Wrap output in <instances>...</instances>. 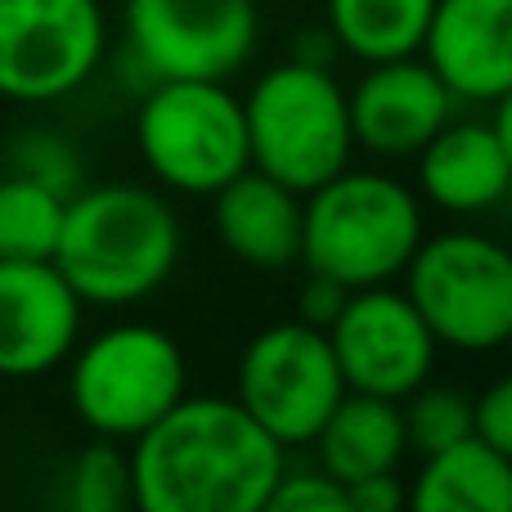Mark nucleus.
I'll return each mask as SVG.
<instances>
[{
  "instance_id": "obj_26",
  "label": "nucleus",
  "mask_w": 512,
  "mask_h": 512,
  "mask_svg": "<svg viewBox=\"0 0 512 512\" xmlns=\"http://www.w3.org/2000/svg\"><path fill=\"white\" fill-rule=\"evenodd\" d=\"M346 297H351V288H342L337 279H328V274H319V270H306V283H301V292H297V319L328 333L333 319L342 315Z\"/></svg>"
},
{
  "instance_id": "obj_19",
  "label": "nucleus",
  "mask_w": 512,
  "mask_h": 512,
  "mask_svg": "<svg viewBox=\"0 0 512 512\" xmlns=\"http://www.w3.org/2000/svg\"><path fill=\"white\" fill-rule=\"evenodd\" d=\"M324 9L337 50L360 63H382L423 50L436 0H328Z\"/></svg>"
},
{
  "instance_id": "obj_5",
  "label": "nucleus",
  "mask_w": 512,
  "mask_h": 512,
  "mask_svg": "<svg viewBox=\"0 0 512 512\" xmlns=\"http://www.w3.org/2000/svg\"><path fill=\"white\" fill-rule=\"evenodd\" d=\"M135 149L162 189L212 198L252 167L243 99L225 81H158L135 108Z\"/></svg>"
},
{
  "instance_id": "obj_8",
  "label": "nucleus",
  "mask_w": 512,
  "mask_h": 512,
  "mask_svg": "<svg viewBox=\"0 0 512 512\" xmlns=\"http://www.w3.org/2000/svg\"><path fill=\"white\" fill-rule=\"evenodd\" d=\"M342 396L346 382L324 328L283 319V324H265L243 346L234 400L283 450H301L315 441V432Z\"/></svg>"
},
{
  "instance_id": "obj_3",
  "label": "nucleus",
  "mask_w": 512,
  "mask_h": 512,
  "mask_svg": "<svg viewBox=\"0 0 512 512\" xmlns=\"http://www.w3.org/2000/svg\"><path fill=\"white\" fill-rule=\"evenodd\" d=\"M423 239V207L396 176L346 167L301 194V265L351 292L405 274Z\"/></svg>"
},
{
  "instance_id": "obj_14",
  "label": "nucleus",
  "mask_w": 512,
  "mask_h": 512,
  "mask_svg": "<svg viewBox=\"0 0 512 512\" xmlns=\"http://www.w3.org/2000/svg\"><path fill=\"white\" fill-rule=\"evenodd\" d=\"M418 54L454 99L495 104L512 90V0H436Z\"/></svg>"
},
{
  "instance_id": "obj_23",
  "label": "nucleus",
  "mask_w": 512,
  "mask_h": 512,
  "mask_svg": "<svg viewBox=\"0 0 512 512\" xmlns=\"http://www.w3.org/2000/svg\"><path fill=\"white\" fill-rule=\"evenodd\" d=\"M9 171L41 180L45 189H54V194H63V198H72L81 185H86L77 149H72L63 135H54V131H27V135H18L14 149H9Z\"/></svg>"
},
{
  "instance_id": "obj_10",
  "label": "nucleus",
  "mask_w": 512,
  "mask_h": 512,
  "mask_svg": "<svg viewBox=\"0 0 512 512\" xmlns=\"http://www.w3.org/2000/svg\"><path fill=\"white\" fill-rule=\"evenodd\" d=\"M256 41V0H126V50L158 81H230Z\"/></svg>"
},
{
  "instance_id": "obj_13",
  "label": "nucleus",
  "mask_w": 512,
  "mask_h": 512,
  "mask_svg": "<svg viewBox=\"0 0 512 512\" xmlns=\"http://www.w3.org/2000/svg\"><path fill=\"white\" fill-rule=\"evenodd\" d=\"M81 310L54 261H0V378L59 369L81 337Z\"/></svg>"
},
{
  "instance_id": "obj_2",
  "label": "nucleus",
  "mask_w": 512,
  "mask_h": 512,
  "mask_svg": "<svg viewBox=\"0 0 512 512\" xmlns=\"http://www.w3.org/2000/svg\"><path fill=\"white\" fill-rule=\"evenodd\" d=\"M180 216L149 185H81L63 207L50 261L86 306L122 310L149 301L180 265Z\"/></svg>"
},
{
  "instance_id": "obj_28",
  "label": "nucleus",
  "mask_w": 512,
  "mask_h": 512,
  "mask_svg": "<svg viewBox=\"0 0 512 512\" xmlns=\"http://www.w3.org/2000/svg\"><path fill=\"white\" fill-rule=\"evenodd\" d=\"M337 54H342V50H337L333 32H328V27H315V32H301L297 41H292V54H288V59L315 63V68H333Z\"/></svg>"
},
{
  "instance_id": "obj_20",
  "label": "nucleus",
  "mask_w": 512,
  "mask_h": 512,
  "mask_svg": "<svg viewBox=\"0 0 512 512\" xmlns=\"http://www.w3.org/2000/svg\"><path fill=\"white\" fill-rule=\"evenodd\" d=\"M68 198L41 180L5 171L0 176V261H50L63 230Z\"/></svg>"
},
{
  "instance_id": "obj_29",
  "label": "nucleus",
  "mask_w": 512,
  "mask_h": 512,
  "mask_svg": "<svg viewBox=\"0 0 512 512\" xmlns=\"http://www.w3.org/2000/svg\"><path fill=\"white\" fill-rule=\"evenodd\" d=\"M490 108H495V117H490V126H495L499 144H504V153H508V162H512V90H504V95H499Z\"/></svg>"
},
{
  "instance_id": "obj_7",
  "label": "nucleus",
  "mask_w": 512,
  "mask_h": 512,
  "mask_svg": "<svg viewBox=\"0 0 512 512\" xmlns=\"http://www.w3.org/2000/svg\"><path fill=\"white\" fill-rule=\"evenodd\" d=\"M405 292L436 346L486 355L512 342V252L477 230L423 239L405 265Z\"/></svg>"
},
{
  "instance_id": "obj_11",
  "label": "nucleus",
  "mask_w": 512,
  "mask_h": 512,
  "mask_svg": "<svg viewBox=\"0 0 512 512\" xmlns=\"http://www.w3.org/2000/svg\"><path fill=\"white\" fill-rule=\"evenodd\" d=\"M328 342L346 391H369L387 400H405L409 391L432 382L441 351L409 292H396L391 283L355 288L328 328Z\"/></svg>"
},
{
  "instance_id": "obj_25",
  "label": "nucleus",
  "mask_w": 512,
  "mask_h": 512,
  "mask_svg": "<svg viewBox=\"0 0 512 512\" xmlns=\"http://www.w3.org/2000/svg\"><path fill=\"white\" fill-rule=\"evenodd\" d=\"M472 418H477V436L495 445L504 459H512V373L490 382L481 396H472Z\"/></svg>"
},
{
  "instance_id": "obj_17",
  "label": "nucleus",
  "mask_w": 512,
  "mask_h": 512,
  "mask_svg": "<svg viewBox=\"0 0 512 512\" xmlns=\"http://www.w3.org/2000/svg\"><path fill=\"white\" fill-rule=\"evenodd\" d=\"M310 445L319 454V468L328 477H337L342 486H351L360 477H378V472H400V463L409 454L400 400L346 391Z\"/></svg>"
},
{
  "instance_id": "obj_27",
  "label": "nucleus",
  "mask_w": 512,
  "mask_h": 512,
  "mask_svg": "<svg viewBox=\"0 0 512 512\" xmlns=\"http://www.w3.org/2000/svg\"><path fill=\"white\" fill-rule=\"evenodd\" d=\"M409 504V486L400 472H378V477H360L346 486V512H396Z\"/></svg>"
},
{
  "instance_id": "obj_21",
  "label": "nucleus",
  "mask_w": 512,
  "mask_h": 512,
  "mask_svg": "<svg viewBox=\"0 0 512 512\" xmlns=\"http://www.w3.org/2000/svg\"><path fill=\"white\" fill-rule=\"evenodd\" d=\"M63 499L72 512H122L131 504V463L126 450H117V441L99 436L95 445L72 459L68 481H63Z\"/></svg>"
},
{
  "instance_id": "obj_18",
  "label": "nucleus",
  "mask_w": 512,
  "mask_h": 512,
  "mask_svg": "<svg viewBox=\"0 0 512 512\" xmlns=\"http://www.w3.org/2000/svg\"><path fill=\"white\" fill-rule=\"evenodd\" d=\"M409 504L423 512H512V459L472 432L423 454Z\"/></svg>"
},
{
  "instance_id": "obj_16",
  "label": "nucleus",
  "mask_w": 512,
  "mask_h": 512,
  "mask_svg": "<svg viewBox=\"0 0 512 512\" xmlns=\"http://www.w3.org/2000/svg\"><path fill=\"white\" fill-rule=\"evenodd\" d=\"M212 225L221 248L248 270L279 274L301 265V194L265 171H239L212 194Z\"/></svg>"
},
{
  "instance_id": "obj_9",
  "label": "nucleus",
  "mask_w": 512,
  "mask_h": 512,
  "mask_svg": "<svg viewBox=\"0 0 512 512\" xmlns=\"http://www.w3.org/2000/svg\"><path fill=\"white\" fill-rule=\"evenodd\" d=\"M99 0H0V99L54 104L104 63Z\"/></svg>"
},
{
  "instance_id": "obj_6",
  "label": "nucleus",
  "mask_w": 512,
  "mask_h": 512,
  "mask_svg": "<svg viewBox=\"0 0 512 512\" xmlns=\"http://www.w3.org/2000/svg\"><path fill=\"white\" fill-rule=\"evenodd\" d=\"M68 360L72 414L104 441L131 445L189 391L185 351L158 324H113Z\"/></svg>"
},
{
  "instance_id": "obj_12",
  "label": "nucleus",
  "mask_w": 512,
  "mask_h": 512,
  "mask_svg": "<svg viewBox=\"0 0 512 512\" xmlns=\"http://www.w3.org/2000/svg\"><path fill=\"white\" fill-rule=\"evenodd\" d=\"M355 149L387 162L414 158L454 117V95L423 54L364 63V77L346 90Z\"/></svg>"
},
{
  "instance_id": "obj_30",
  "label": "nucleus",
  "mask_w": 512,
  "mask_h": 512,
  "mask_svg": "<svg viewBox=\"0 0 512 512\" xmlns=\"http://www.w3.org/2000/svg\"><path fill=\"white\" fill-rule=\"evenodd\" d=\"M508 252H512V243H508Z\"/></svg>"
},
{
  "instance_id": "obj_24",
  "label": "nucleus",
  "mask_w": 512,
  "mask_h": 512,
  "mask_svg": "<svg viewBox=\"0 0 512 512\" xmlns=\"http://www.w3.org/2000/svg\"><path fill=\"white\" fill-rule=\"evenodd\" d=\"M265 512H346V486L324 468H283V477L265 499Z\"/></svg>"
},
{
  "instance_id": "obj_22",
  "label": "nucleus",
  "mask_w": 512,
  "mask_h": 512,
  "mask_svg": "<svg viewBox=\"0 0 512 512\" xmlns=\"http://www.w3.org/2000/svg\"><path fill=\"white\" fill-rule=\"evenodd\" d=\"M400 414H405V436H409V450L414 454L445 450V445L477 432L472 396L459 387H432V382H423L418 391H409V396L400 400Z\"/></svg>"
},
{
  "instance_id": "obj_4",
  "label": "nucleus",
  "mask_w": 512,
  "mask_h": 512,
  "mask_svg": "<svg viewBox=\"0 0 512 512\" xmlns=\"http://www.w3.org/2000/svg\"><path fill=\"white\" fill-rule=\"evenodd\" d=\"M243 122L252 167L297 194L319 189L355 158L351 108L333 68L301 59L265 68L243 95Z\"/></svg>"
},
{
  "instance_id": "obj_15",
  "label": "nucleus",
  "mask_w": 512,
  "mask_h": 512,
  "mask_svg": "<svg viewBox=\"0 0 512 512\" xmlns=\"http://www.w3.org/2000/svg\"><path fill=\"white\" fill-rule=\"evenodd\" d=\"M414 162L423 198L450 216H481L512 194V162L504 144L495 126L477 117H450L414 153Z\"/></svg>"
},
{
  "instance_id": "obj_1",
  "label": "nucleus",
  "mask_w": 512,
  "mask_h": 512,
  "mask_svg": "<svg viewBox=\"0 0 512 512\" xmlns=\"http://www.w3.org/2000/svg\"><path fill=\"white\" fill-rule=\"evenodd\" d=\"M140 512H265L288 450L234 396H180L126 450Z\"/></svg>"
}]
</instances>
